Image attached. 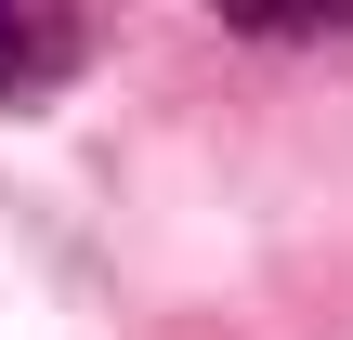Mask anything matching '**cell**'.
<instances>
[{"label":"cell","mask_w":353,"mask_h":340,"mask_svg":"<svg viewBox=\"0 0 353 340\" xmlns=\"http://www.w3.org/2000/svg\"><path fill=\"white\" fill-rule=\"evenodd\" d=\"M79 52H92V26L65 0H0V105H52L79 79Z\"/></svg>","instance_id":"1"},{"label":"cell","mask_w":353,"mask_h":340,"mask_svg":"<svg viewBox=\"0 0 353 340\" xmlns=\"http://www.w3.org/2000/svg\"><path fill=\"white\" fill-rule=\"evenodd\" d=\"M236 39H353V0H210Z\"/></svg>","instance_id":"2"}]
</instances>
